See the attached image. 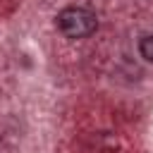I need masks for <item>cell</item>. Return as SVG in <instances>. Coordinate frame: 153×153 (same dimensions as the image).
Listing matches in <instances>:
<instances>
[{"label":"cell","instance_id":"cell-2","mask_svg":"<svg viewBox=\"0 0 153 153\" xmlns=\"http://www.w3.org/2000/svg\"><path fill=\"white\" fill-rule=\"evenodd\" d=\"M139 53H141V57H146L148 62H153V33L143 36L139 41Z\"/></svg>","mask_w":153,"mask_h":153},{"label":"cell","instance_id":"cell-1","mask_svg":"<svg viewBox=\"0 0 153 153\" xmlns=\"http://www.w3.org/2000/svg\"><path fill=\"white\" fill-rule=\"evenodd\" d=\"M57 29L67 38H86L98 29V19L86 7H65L57 14Z\"/></svg>","mask_w":153,"mask_h":153}]
</instances>
